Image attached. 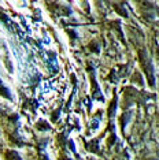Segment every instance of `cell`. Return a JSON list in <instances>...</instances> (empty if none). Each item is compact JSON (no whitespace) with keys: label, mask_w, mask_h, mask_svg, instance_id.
Returning a JSON list of instances; mask_svg holds the SVG:
<instances>
[{"label":"cell","mask_w":159,"mask_h":160,"mask_svg":"<svg viewBox=\"0 0 159 160\" xmlns=\"http://www.w3.org/2000/svg\"><path fill=\"white\" fill-rule=\"evenodd\" d=\"M6 159L7 160H21L15 151H8V152H7V153H6Z\"/></svg>","instance_id":"cell-1"}]
</instances>
